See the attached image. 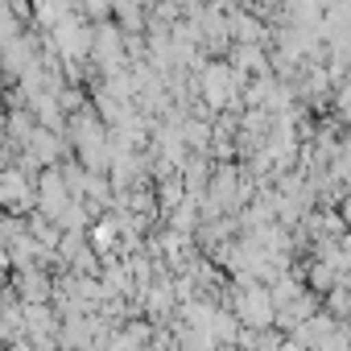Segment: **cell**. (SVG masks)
Instances as JSON below:
<instances>
[{
	"label": "cell",
	"instance_id": "6da1fadb",
	"mask_svg": "<svg viewBox=\"0 0 351 351\" xmlns=\"http://www.w3.org/2000/svg\"><path fill=\"white\" fill-rule=\"evenodd\" d=\"M91 42H95V29H91L83 17H66L62 25H54V29H50V46H54V54H58V58H66V62H75V58L91 54Z\"/></svg>",
	"mask_w": 351,
	"mask_h": 351
},
{
	"label": "cell",
	"instance_id": "7a4b0ae2",
	"mask_svg": "<svg viewBox=\"0 0 351 351\" xmlns=\"http://www.w3.org/2000/svg\"><path fill=\"white\" fill-rule=\"evenodd\" d=\"M240 66L236 62H211V66H203L199 71V91L207 95V104L211 108H223L236 91H240Z\"/></svg>",
	"mask_w": 351,
	"mask_h": 351
},
{
	"label": "cell",
	"instance_id": "3957f363",
	"mask_svg": "<svg viewBox=\"0 0 351 351\" xmlns=\"http://www.w3.org/2000/svg\"><path fill=\"white\" fill-rule=\"evenodd\" d=\"M128 50H132V42L124 38V29H116V25H99V29H95L91 58L104 66V75H120V66H124Z\"/></svg>",
	"mask_w": 351,
	"mask_h": 351
},
{
	"label": "cell",
	"instance_id": "277c9868",
	"mask_svg": "<svg viewBox=\"0 0 351 351\" xmlns=\"http://www.w3.org/2000/svg\"><path fill=\"white\" fill-rule=\"evenodd\" d=\"M232 62L244 71V75H265V46H244V42H236V50H232Z\"/></svg>",
	"mask_w": 351,
	"mask_h": 351
}]
</instances>
